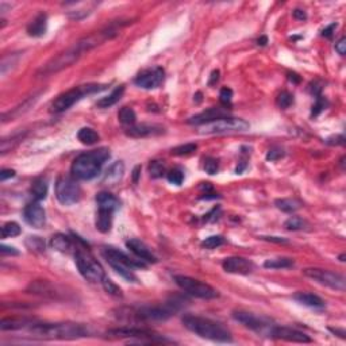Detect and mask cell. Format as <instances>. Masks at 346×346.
<instances>
[{
  "label": "cell",
  "mask_w": 346,
  "mask_h": 346,
  "mask_svg": "<svg viewBox=\"0 0 346 346\" xmlns=\"http://www.w3.org/2000/svg\"><path fill=\"white\" fill-rule=\"evenodd\" d=\"M117 31H118V30L111 26V27H106L104 30H101L99 33L91 34L88 37L81 38L80 41H77L73 46H71L69 49L63 51V53H60L59 55H55L54 59H51L49 63L45 64V65L39 69L37 75L41 77H46L53 75V73H57L60 72V71H63L65 68L71 67V65L76 63L77 60L80 59L84 53L92 50V49H95L96 46L101 45L104 41L115 37V35H117Z\"/></svg>",
  "instance_id": "obj_1"
},
{
  "label": "cell",
  "mask_w": 346,
  "mask_h": 346,
  "mask_svg": "<svg viewBox=\"0 0 346 346\" xmlns=\"http://www.w3.org/2000/svg\"><path fill=\"white\" fill-rule=\"evenodd\" d=\"M110 150L99 148L77 156L72 162V176L79 180H92L100 173L103 165L110 158Z\"/></svg>",
  "instance_id": "obj_2"
},
{
  "label": "cell",
  "mask_w": 346,
  "mask_h": 346,
  "mask_svg": "<svg viewBox=\"0 0 346 346\" xmlns=\"http://www.w3.org/2000/svg\"><path fill=\"white\" fill-rule=\"evenodd\" d=\"M183 325L191 333L196 334L200 338L210 339L214 342H232V333L219 322L208 318L186 315L183 318Z\"/></svg>",
  "instance_id": "obj_3"
},
{
  "label": "cell",
  "mask_w": 346,
  "mask_h": 346,
  "mask_svg": "<svg viewBox=\"0 0 346 346\" xmlns=\"http://www.w3.org/2000/svg\"><path fill=\"white\" fill-rule=\"evenodd\" d=\"M30 333L34 337L43 339H79L85 337L88 331L79 323H35L30 326Z\"/></svg>",
  "instance_id": "obj_4"
},
{
  "label": "cell",
  "mask_w": 346,
  "mask_h": 346,
  "mask_svg": "<svg viewBox=\"0 0 346 346\" xmlns=\"http://www.w3.org/2000/svg\"><path fill=\"white\" fill-rule=\"evenodd\" d=\"M106 87L107 85L104 84H84L69 89L67 92L61 93V95L53 101V104H51V112H54V114H61L64 111L69 110L75 103L81 100L84 96L100 92V91H103Z\"/></svg>",
  "instance_id": "obj_5"
},
{
  "label": "cell",
  "mask_w": 346,
  "mask_h": 346,
  "mask_svg": "<svg viewBox=\"0 0 346 346\" xmlns=\"http://www.w3.org/2000/svg\"><path fill=\"white\" fill-rule=\"evenodd\" d=\"M97 214L95 226L100 233H108L112 227V218H114L115 210L119 207L118 199L110 192H99L96 195Z\"/></svg>",
  "instance_id": "obj_6"
},
{
  "label": "cell",
  "mask_w": 346,
  "mask_h": 346,
  "mask_svg": "<svg viewBox=\"0 0 346 346\" xmlns=\"http://www.w3.org/2000/svg\"><path fill=\"white\" fill-rule=\"evenodd\" d=\"M75 264L80 274L89 283H100L106 277L104 269L95 258L83 249L76 250L75 253Z\"/></svg>",
  "instance_id": "obj_7"
},
{
  "label": "cell",
  "mask_w": 346,
  "mask_h": 346,
  "mask_svg": "<svg viewBox=\"0 0 346 346\" xmlns=\"http://www.w3.org/2000/svg\"><path fill=\"white\" fill-rule=\"evenodd\" d=\"M199 133L200 134H224V133H241L249 129V123L241 118L224 117L214 121V122L202 125Z\"/></svg>",
  "instance_id": "obj_8"
},
{
  "label": "cell",
  "mask_w": 346,
  "mask_h": 346,
  "mask_svg": "<svg viewBox=\"0 0 346 346\" xmlns=\"http://www.w3.org/2000/svg\"><path fill=\"white\" fill-rule=\"evenodd\" d=\"M108 335L112 338H126L131 343H164L169 342L168 339L157 335L153 331L144 329H137V327H121V329H114L108 331Z\"/></svg>",
  "instance_id": "obj_9"
},
{
  "label": "cell",
  "mask_w": 346,
  "mask_h": 346,
  "mask_svg": "<svg viewBox=\"0 0 346 346\" xmlns=\"http://www.w3.org/2000/svg\"><path fill=\"white\" fill-rule=\"evenodd\" d=\"M175 283L178 284L183 291L195 298H199V299H215L219 296V292L216 291L215 288L196 279L188 277V276H175Z\"/></svg>",
  "instance_id": "obj_10"
},
{
  "label": "cell",
  "mask_w": 346,
  "mask_h": 346,
  "mask_svg": "<svg viewBox=\"0 0 346 346\" xmlns=\"http://www.w3.org/2000/svg\"><path fill=\"white\" fill-rule=\"evenodd\" d=\"M303 274L308 279L321 284V285L329 287L331 290H335V291H345V277L339 273H335V272L327 269H321V268H306L303 270Z\"/></svg>",
  "instance_id": "obj_11"
},
{
  "label": "cell",
  "mask_w": 346,
  "mask_h": 346,
  "mask_svg": "<svg viewBox=\"0 0 346 346\" xmlns=\"http://www.w3.org/2000/svg\"><path fill=\"white\" fill-rule=\"evenodd\" d=\"M55 196L63 206H72L80 200L81 190L75 179L61 176L55 183Z\"/></svg>",
  "instance_id": "obj_12"
},
{
  "label": "cell",
  "mask_w": 346,
  "mask_h": 346,
  "mask_svg": "<svg viewBox=\"0 0 346 346\" xmlns=\"http://www.w3.org/2000/svg\"><path fill=\"white\" fill-rule=\"evenodd\" d=\"M176 311V303L164 304V306H144V307L135 308L131 311V317L135 321L149 322V321H165Z\"/></svg>",
  "instance_id": "obj_13"
},
{
  "label": "cell",
  "mask_w": 346,
  "mask_h": 346,
  "mask_svg": "<svg viewBox=\"0 0 346 346\" xmlns=\"http://www.w3.org/2000/svg\"><path fill=\"white\" fill-rule=\"evenodd\" d=\"M233 318L237 322H240L241 325L253 330L256 333H268L270 335V331L273 329V325H270V321L268 318L258 317L256 314L246 313V311H234Z\"/></svg>",
  "instance_id": "obj_14"
},
{
  "label": "cell",
  "mask_w": 346,
  "mask_h": 346,
  "mask_svg": "<svg viewBox=\"0 0 346 346\" xmlns=\"http://www.w3.org/2000/svg\"><path fill=\"white\" fill-rule=\"evenodd\" d=\"M165 72L161 67H154L150 69H145L138 76L135 77V85L144 89H154L160 87L164 81Z\"/></svg>",
  "instance_id": "obj_15"
},
{
  "label": "cell",
  "mask_w": 346,
  "mask_h": 346,
  "mask_svg": "<svg viewBox=\"0 0 346 346\" xmlns=\"http://www.w3.org/2000/svg\"><path fill=\"white\" fill-rule=\"evenodd\" d=\"M26 223L34 228H42L46 223V211L38 202L29 203L23 211Z\"/></svg>",
  "instance_id": "obj_16"
},
{
  "label": "cell",
  "mask_w": 346,
  "mask_h": 346,
  "mask_svg": "<svg viewBox=\"0 0 346 346\" xmlns=\"http://www.w3.org/2000/svg\"><path fill=\"white\" fill-rule=\"evenodd\" d=\"M270 335L276 339H283L287 342H298V343L311 342V338L308 337L307 334L302 333L299 330L291 329V327H283V326H273Z\"/></svg>",
  "instance_id": "obj_17"
},
{
  "label": "cell",
  "mask_w": 346,
  "mask_h": 346,
  "mask_svg": "<svg viewBox=\"0 0 346 346\" xmlns=\"http://www.w3.org/2000/svg\"><path fill=\"white\" fill-rule=\"evenodd\" d=\"M223 269L227 273L234 274H249L254 270V264L245 257H228L222 264Z\"/></svg>",
  "instance_id": "obj_18"
},
{
  "label": "cell",
  "mask_w": 346,
  "mask_h": 346,
  "mask_svg": "<svg viewBox=\"0 0 346 346\" xmlns=\"http://www.w3.org/2000/svg\"><path fill=\"white\" fill-rule=\"evenodd\" d=\"M101 253H103V257L106 258L107 261L121 262V264H125V265L130 266L131 269H135V268H146V264H145L142 260L130 258L126 253H123V252L115 249V248H111V246L104 248Z\"/></svg>",
  "instance_id": "obj_19"
},
{
  "label": "cell",
  "mask_w": 346,
  "mask_h": 346,
  "mask_svg": "<svg viewBox=\"0 0 346 346\" xmlns=\"http://www.w3.org/2000/svg\"><path fill=\"white\" fill-rule=\"evenodd\" d=\"M127 249H130V252L137 256V257L142 260L144 262H150V264H154L157 262V257L152 253V250L149 249L148 245L142 242L141 240H137V238H131V240L126 241Z\"/></svg>",
  "instance_id": "obj_20"
},
{
  "label": "cell",
  "mask_w": 346,
  "mask_h": 346,
  "mask_svg": "<svg viewBox=\"0 0 346 346\" xmlns=\"http://www.w3.org/2000/svg\"><path fill=\"white\" fill-rule=\"evenodd\" d=\"M164 133V127L160 125H149V123H141V125H133L126 129V135L131 138H145L150 135H158Z\"/></svg>",
  "instance_id": "obj_21"
},
{
  "label": "cell",
  "mask_w": 346,
  "mask_h": 346,
  "mask_svg": "<svg viewBox=\"0 0 346 346\" xmlns=\"http://www.w3.org/2000/svg\"><path fill=\"white\" fill-rule=\"evenodd\" d=\"M224 117H228V112L224 108H208V110L203 111L200 114L194 115L188 119V123L190 125H195V126H202V125H206V123L214 122L216 119L224 118Z\"/></svg>",
  "instance_id": "obj_22"
},
{
  "label": "cell",
  "mask_w": 346,
  "mask_h": 346,
  "mask_svg": "<svg viewBox=\"0 0 346 346\" xmlns=\"http://www.w3.org/2000/svg\"><path fill=\"white\" fill-rule=\"evenodd\" d=\"M47 30V15L46 14H38L37 17L34 18L33 21L30 22L29 26H27V34L30 37H34V38H39L45 35Z\"/></svg>",
  "instance_id": "obj_23"
},
{
  "label": "cell",
  "mask_w": 346,
  "mask_h": 346,
  "mask_svg": "<svg viewBox=\"0 0 346 346\" xmlns=\"http://www.w3.org/2000/svg\"><path fill=\"white\" fill-rule=\"evenodd\" d=\"M41 93H37V95H34V96L29 97L27 100H25L23 103H22L21 106L15 107V108H13V110L10 111V112H6V114L2 115V121L3 122H6V121H9V119H14L17 118V117H21L22 114H25V112H27V111L31 108V107L35 104V101L38 100V97Z\"/></svg>",
  "instance_id": "obj_24"
},
{
  "label": "cell",
  "mask_w": 346,
  "mask_h": 346,
  "mask_svg": "<svg viewBox=\"0 0 346 346\" xmlns=\"http://www.w3.org/2000/svg\"><path fill=\"white\" fill-rule=\"evenodd\" d=\"M294 299L303 304V306H307V307L322 308L325 306V302H323L322 298H319L318 295H314V294H310V292H296L294 295Z\"/></svg>",
  "instance_id": "obj_25"
},
{
  "label": "cell",
  "mask_w": 346,
  "mask_h": 346,
  "mask_svg": "<svg viewBox=\"0 0 346 346\" xmlns=\"http://www.w3.org/2000/svg\"><path fill=\"white\" fill-rule=\"evenodd\" d=\"M31 319H26V318H3L0 322V329L3 331L7 330H21L25 329L27 326H33Z\"/></svg>",
  "instance_id": "obj_26"
},
{
  "label": "cell",
  "mask_w": 346,
  "mask_h": 346,
  "mask_svg": "<svg viewBox=\"0 0 346 346\" xmlns=\"http://www.w3.org/2000/svg\"><path fill=\"white\" fill-rule=\"evenodd\" d=\"M123 173H125V165H123L122 161H117V162L111 165L110 168L107 169L103 180L107 184H115V183H118L122 179Z\"/></svg>",
  "instance_id": "obj_27"
},
{
  "label": "cell",
  "mask_w": 346,
  "mask_h": 346,
  "mask_svg": "<svg viewBox=\"0 0 346 346\" xmlns=\"http://www.w3.org/2000/svg\"><path fill=\"white\" fill-rule=\"evenodd\" d=\"M50 246L57 252H69L73 248V242L68 236L59 233V234L51 237Z\"/></svg>",
  "instance_id": "obj_28"
},
{
  "label": "cell",
  "mask_w": 346,
  "mask_h": 346,
  "mask_svg": "<svg viewBox=\"0 0 346 346\" xmlns=\"http://www.w3.org/2000/svg\"><path fill=\"white\" fill-rule=\"evenodd\" d=\"M123 93H125V87H123V85H119V87H117V88L108 95V96L103 97V99H100V100L97 101L96 106L99 107V108H108V107H112L121 100V97L123 96Z\"/></svg>",
  "instance_id": "obj_29"
},
{
  "label": "cell",
  "mask_w": 346,
  "mask_h": 346,
  "mask_svg": "<svg viewBox=\"0 0 346 346\" xmlns=\"http://www.w3.org/2000/svg\"><path fill=\"white\" fill-rule=\"evenodd\" d=\"M108 264L111 265V268L117 272L118 274H121L123 279L127 280L129 283H138V279H137V276L134 274V272L131 269L130 266L125 265V264H121V262H117V261H107Z\"/></svg>",
  "instance_id": "obj_30"
},
{
  "label": "cell",
  "mask_w": 346,
  "mask_h": 346,
  "mask_svg": "<svg viewBox=\"0 0 346 346\" xmlns=\"http://www.w3.org/2000/svg\"><path fill=\"white\" fill-rule=\"evenodd\" d=\"M47 190H49V186H47L46 179H35L33 182V184H31V194H33V196L35 198V200H38V202L46 198Z\"/></svg>",
  "instance_id": "obj_31"
},
{
  "label": "cell",
  "mask_w": 346,
  "mask_h": 346,
  "mask_svg": "<svg viewBox=\"0 0 346 346\" xmlns=\"http://www.w3.org/2000/svg\"><path fill=\"white\" fill-rule=\"evenodd\" d=\"M99 134L91 127H83L77 133V140L84 145H95L99 141Z\"/></svg>",
  "instance_id": "obj_32"
},
{
  "label": "cell",
  "mask_w": 346,
  "mask_h": 346,
  "mask_svg": "<svg viewBox=\"0 0 346 346\" xmlns=\"http://www.w3.org/2000/svg\"><path fill=\"white\" fill-rule=\"evenodd\" d=\"M274 204L279 210H281L283 212H287V214L298 211L302 207V203L299 200H296V199H277L274 202Z\"/></svg>",
  "instance_id": "obj_33"
},
{
  "label": "cell",
  "mask_w": 346,
  "mask_h": 346,
  "mask_svg": "<svg viewBox=\"0 0 346 346\" xmlns=\"http://www.w3.org/2000/svg\"><path fill=\"white\" fill-rule=\"evenodd\" d=\"M264 266L268 269H287L294 266V260L288 257L269 258L264 262Z\"/></svg>",
  "instance_id": "obj_34"
},
{
  "label": "cell",
  "mask_w": 346,
  "mask_h": 346,
  "mask_svg": "<svg viewBox=\"0 0 346 346\" xmlns=\"http://www.w3.org/2000/svg\"><path fill=\"white\" fill-rule=\"evenodd\" d=\"M118 119L119 122L123 123V125L133 126L135 123V119H137V115H135L134 110L130 108V107H122L118 112Z\"/></svg>",
  "instance_id": "obj_35"
},
{
  "label": "cell",
  "mask_w": 346,
  "mask_h": 346,
  "mask_svg": "<svg viewBox=\"0 0 346 346\" xmlns=\"http://www.w3.org/2000/svg\"><path fill=\"white\" fill-rule=\"evenodd\" d=\"M25 244L30 252H38V253H41V252L45 250V241H43L41 237H37V236L27 237V240L25 241Z\"/></svg>",
  "instance_id": "obj_36"
},
{
  "label": "cell",
  "mask_w": 346,
  "mask_h": 346,
  "mask_svg": "<svg viewBox=\"0 0 346 346\" xmlns=\"http://www.w3.org/2000/svg\"><path fill=\"white\" fill-rule=\"evenodd\" d=\"M284 227L290 230V232H296V230H303V228L307 227V222L299 216H292L290 219L284 223Z\"/></svg>",
  "instance_id": "obj_37"
},
{
  "label": "cell",
  "mask_w": 346,
  "mask_h": 346,
  "mask_svg": "<svg viewBox=\"0 0 346 346\" xmlns=\"http://www.w3.org/2000/svg\"><path fill=\"white\" fill-rule=\"evenodd\" d=\"M21 234V227L19 224L15 222H7L3 224L2 227V237L3 238H9V237H17Z\"/></svg>",
  "instance_id": "obj_38"
},
{
  "label": "cell",
  "mask_w": 346,
  "mask_h": 346,
  "mask_svg": "<svg viewBox=\"0 0 346 346\" xmlns=\"http://www.w3.org/2000/svg\"><path fill=\"white\" fill-rule=\"evenodd\" d=\"M224 242H226V241H224V238L222 236H211L203 241L202 246L203 248H206V249H216V248H219V246L223 245Z\"/></svg>",
  "instance_id": "obj_39"
},
{
  "label": "cell",
  "mask_w": 346,
  "mask_h": 346,
  "mask_svg": "<svg viewBox=\"0 0 346 346\" xmlns=\"http://www.w3.org/2000/svg\"><path fill=\"white\" fill-rule=\"evenodd\" d=\"M18 60H19V53H15V54L5 57V59L2 60V64H0V73H2V75H6L10 68H13L14 65L17 64Z\"/></svg>",
  "instance_id": "obj_40"
},
{
  "label": "cell",
  "mask_w": 346,
  "mask_h": 346,
  "mask_svg": "<svg viewBox=\"0 0 346 346\" xmlns=\"http://www.w3.org/2000/svg\"><path fill=\"white\" fill-rule=\"evenodd\" d=\"M101 285H103V288H104V291H106L107 294H110V295L112 296H117V298H122V291H121V288H119L118 285H115L107 276L104 277V280L101 281Z\"/></svg>",
  "instance_id": "obj_41"
},
{
  "label": "cell",
  "mask_w": 346,
  "mask_h": 346,
  "mask_svg": "<svg viewBox=\"0 0 346 346\" xmlns=\"http://www.w3.org/2000/svg\"><path fill=\"white\" fill-rule=\"evenodd\" d=\"M149 173H150V176L154 179L161 178L165 173V164L162 161H152V162L149 164Z\"/></svg>",
  "instance_id": "obj_42"
},
{
  "label": "cell",
  "mask_w": 346,
  "mask_h": 346,
  "mask_svg": "<svg viewBox=\"0 0 346 346\" xmlns=\"http://www.w3.org/2000/svg\"><path fill=\"white\" fill-rule=\"evenodd\" d=\"M292 103H294V96H292L290 92H287V91H283V92L277 96V106H279L280 108H283V110L290 108Z\"/></svg>",
  "instance_id": "obj_43"
},
{
  "label": "cell",
  "mask_w": 346,
  "mask_h": 346,
  "mask_svg": "<svg viewBox=\"0 0 346 346\" xmlns=\"http://www.w3.org/2000/svg\"><path fill=\"white\" fill-rule=\"evenodd\" d=\"M196 149H198V145H195V144L180 145V146H178V148L172 149V154H175V156H186V154H191V153H194Z\"/></svg>",
  "instance_id": "obj_44"
},
{
  "label": "cell",
  "mask_w": 346,
  "mask_h": 346,
  "mask_svg": "<svg viewBox=\"0 0 346 346\" xmlns=\"http://www.w3.org/2000/svg\"><path fill=\"white\" fill-rule=\"evenodd\" d=\"M166 178H168L169 183L176 184V186H180L183 183V180H184V173H183L180 169H172V170H169L168 172Z\"/></svg>",
  "instance_id": "obj_45"
},
{
  "label": "cell",
  "mask_w": 346,
  "mask_h": 346,
  "mask_svg": "<svg viewBox=\"0 0 346 346\" xmlns=\"http://www.w3.org/2000/svg\"><path fill=\"white\" fill-rule=\"evenodd\" d=\"M219 169V164H218V160L212 158V157H207L204 160V170H206L208 175H215Z\"/></svg>",
  "instance_id": "obj_46"
},
{
  "label": "cell",
  "mask_w": 346,
  "mask_h": 346,
  "mask_svg": "<svg viewBox=\"0 0 346 346\" xmlns=\"http://www.w3.org/2000/svg\"><path fill=\"white\" fill-rule=\"evenodd\" d=\"M232 97H233L232 89L230 88H222L220 89L219 100L224 107H227V106H230V104H232Z\"/></svg>",
  "instance_id": "obj_47"
},
{
  "label": "cell",
  "mask_w": 346,
  "mask_h": 346,
  "mask_svg": "<svg viewBox=\"0 0 346 346\" xmlns=\"http://www.w3.org/2000/svg\"><path fill=\"white\" fill-rule=\"evenodd\" d=\"M284 157V150L281 148H272L268 152V154H266V160L268 161H277L280 160V158H283Z\"/></svg>",
  "instance_id": "obj_48"
},
{
  "label": "cell",
  "mask_w": 346,
  "mask_h": 346,
  "mask_svg": "<svg viewBox=\"0 0 346 346\" xmlns=\"http://www.w3.org/2000/svg\"><path fill=\"white\" fill-rule=\"evenodd\" d=\"M326 104H327V103H326V100L321 96V95L317 96V101H315V104L313 106V115L321 114L322 111L326 108Z\"/></svg>",
  "instance_id": "obj_49"
},
{
  "label": "cell",
  "mask_w": 346,
  "mask_h": 346,
  "mask_svg": "<svg viewBox=\"0 0 346 346\" xmlns=\"http://www.w3.org/2000/svg\"><path fill=\"white\" fill-rule=\"evenodd\" d=\"M0 252H2V254L3 256H6V254H11V256H18L19 254V252H18L14 246H7V245H3L0 246Z\"/></svg>",
  "instance_id": "obj_50"
},
{
  "label": "cell",
  "mask_w": 346,
  "mask_h": 346,
  "mask_svg": "<svg viewBox=\"0 0 346 346\" xmlns=\"http://www.w3.org/2000/svg\"><path fill=\"white\" fill-rule=\"evenodd\" d=\"M335 50L338 51V54L345 55V53H346V39L345 38H341L337 43H335Z\"/></svg>",
  "instance_id": "obj_51"
},
{
  "label": "cell",
  "mask_w": 346,
  "mask_h": 346,
  "mask_svg": "<svg viewBox=\"0 0 346 346\" xmlns=\"http://www.w3.org/2000/svg\"><path fill=\"white\" fill-rule=\"evenodd\" d=\"M14 176H15V170H13V169H3L0 172V180L2 182H6L7 179H11Z\"/></svg>",
  "instance_id": "obj_52"
},
{
  "label": "cell",
  "mask_w": 346,
  "mask_h": 346,
  "mask_svg": "<svg viewBox=\"0 0 346 346\" xmlns=\"http://www.w3.org/2000/svg\"><path fill=\"white\" fill-rule=\"evenodd\" d=\"M337 23H331L329 27H326V29L322 31V35L326 37V38H331V37H333V33L335 31V29H337Z\"/></svg>",
  "instance_id": "obj_53"
},
{
  "label": "cell",
  "mask_w": 346,
  "mask_h": 346,
  "mask_svg": "<svg viewBox=\"0 0 346 346\" xmlns=\"http://www.w3.org/2000/svg\"><path fill=\"white\" fill-rule=\"evenodd\" d=\"M292 17L295 18V19H298V21H306V19H307V14H306V11H303V10L296 9L292 11Z\"/></svg>",
  "instance_id": "obj_54"
},
{
  "label": "cell",
  "mask_w": 346,
  "mask_h": 346,
  "mask_svg": "<svg viewBox=\"0 0 346 346\" xmlns=\"http://www.w3.org/2000/svg\"><path fill=\"white\" fill-rule=\"evenodd\" d=\"M219 75L220 72L216 69V71H214V72L211 73V77H210V81H208V85H214L216 84L218 81H219Z\"/></svg>",
  "instance_id": "obj_55"
},
{
  "label": "cell",
  "mask_w": 346,
  "mask_h": 346,
  "mask_svg": "<svg viewBox=\"0 0 346 346\" xmlns=\"http://www.w3.org/2000/svg\"><path fill=\"white\" fill-rule=\"evenodd\" d=\"M262 240L272 241V242H277V244H287L288 241L285 238H280V237H261Z\"/></svg>",
  "instance_id": "obj_56"
},
{
  "label": "cell",
  "mask_w": 346,
  "mask_h": 346,
  "mask_svg": "<svg viewBox=\"0 0 346 346\" xmlns=\"http://www.w3.org/2000/svg\"><path fill=\"white\" fill-rule=\"evenodd\" d=\"M141 166H135V169L133 170V180H134V183L138 182V178H140L141 175Z\"/></svg>",
  "instance_id": "obj_57"
},
{
  "label": "cell",
  "mask_w": 346,
  "mask_h": 346,
  "mask_svg": "<svg viewBox=\"0 0 346 346\" xmlns=\"http://www.w3.org/2000/svg\"><path fill=\"white\" fill-rule=\"evenodd\" d=\"M288 77H290V80L294 81V83H299L300 79L298 77V75H295V73H288Z\"/></svg>",
  "instance_id": "obj_58"
},
{
  "label": "cell",
  "mask_w": 346,
  "mask_h": 346,
  "mask_svg": "<svg viewBox=\"0 0 346 346\" xmlns=\"http://www.w3.org/2000/svg\"><path fill=\"white\" fill-rule=\"evenodd\" d=\"M257 43L260 46H265L266 43H268V38H266V37H260V38L257 39Z\"/></svg>",
  "instance_id": "obj_59"
},
{
  "label": "cell",
  "mask_w": 346,
  "mask_h": 346,
  "mask_svg": "<svg viewBox=\"0 0 346 346\" xmlns=\"http://www.w3.org/2000/svg\"><path fill=\"white\" fill-rule=\"evenodd\" d=\"M330 331L334 334H339V337L341 338H345V331H341V330H337V329H330Z\"/></svg>",
  "instance_id": "obj_60"
}]
</instances>
